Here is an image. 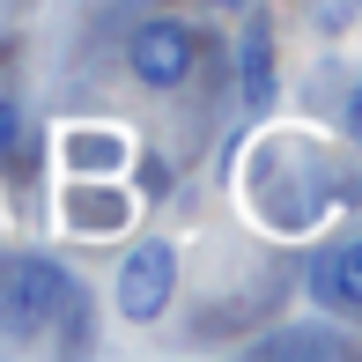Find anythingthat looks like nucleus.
Masks as SVG:
<instances>
[{"label": "nucleus", "instance_id": "f257e3e1", "mask_svg": "<svg viewBox=\"0 0 362 362\" xmlns=\"http://www.w3.org/2000/svg\"><path fill=\"white\" fill-rule=\"evenodd\" d=\"M81 310V281L67 267H52V259H15V267H0V325L8 333H37V325L67 318Z\"/></svg>", "mask_w": 362, "mask_h": 362}, {"label": "nucleus", "instance_id": "6e6552de", "mask_svg": "<svg viewBox=\"0 0 362 362\" xmlns=\"http://www.w3.org/2000/svg\"><path fill=\"white\" fill-rule=\"evenodd\" d=\"M310 15H318L325 37H340V30H355V23H362V0H310Z\"/></svg>", "mask_w": 362, "mask_h": 362}, {"label": "nucleus", "instance_id": "f03ea898", "mask_svg": "<svg viewBox=\"0 0 362 362\" xmlns=\"http://www.w3.org/2000/svg\"><path fill=\"white\" fill-rule=\"evenodd\" d=\"M170 296H177V244L141 237L134 252L119 259V288H111V303H119L126 325H148V318L170 310Z\"/></svg>", "mask_w": 362, "mask_h": 362}, {"label": "nucleus", "instance_id": "7ed1b4c3", "mask_svg": "<svg viewBox=\"0 0 362 362\" xmlns=\"http://www.w3.org/2000/svg\"><path fill=\"white\" fill-rule=\"evenodd\" d=\"M192 59H200V37L177 15H148L134 37H126V67H134L141 89H177L192 74Z\"/></svg>", "mask_w": 362, "mask_h": 362}, {"label": "nucleus", "instance_id": "423d86ee", "mask_svg": "<svg viewBox=\"0 0 362 362\" xmlns=\"http://www.w3.org/2000/svg\"><path fill=\"white\" fill-rule=\"evenodd\" d=\"M67 163H74V170H119L126 141L119 134H67Z\"/></svg>", "mask_w": 362, "mask_h": 362}, {"label": "nucleus", "instance_id": "20e7f679", "mask_svg": "<svg viewBox=\"0 0 362 362\" xmlns=\"http://www.w3.org/2000/svg\"><path fill=\"white\" fill-rule=\"evenodd\" d=\"M237 74H244V104L267 111L274 89H281V74H274V23H267V15L244 23V37H237Z\"/></svg>", "mask_w": 362, "mask_h": 362}, {"label": "nucleus", "instance_id": "1a4fd4ad", "mask_svg": "<svg viewBox=\"0 0 362 362\" xmlns=\"http://www.w3.org/2000/svg\"><path fill=\"white\" fill-rule=\"evenodd\" d=\"M15 141H23V111H15V96H0V163L15 156Z\"/></svg>", "mask_w": 362, "mask_h": 362}, {"label": "nucleus", "instance_id": "9d476101", "mask_svg": "<svg viewBox=\"0 0 362 362\" xmlns=\"http://www.w3.org/2000/svg\"><path fill=\"white\" fill-rule=\"evenodd\" d=\"M348 134L362 141V81H355V96H348Z\"/></svg>", "mask_w": 362, "mask_h": 362}, {"label": "nucleus", "instance_id": "39448f33", "mask_svg": "<svg viewBox=\"0 0 362 362\" xmlns=\"http://www.w3.org/2000/svg\"><path fill=\"white\" fill-rule=\"evenodd\" d=\"M310 288H318V303H333V310H362V237L333 244V252L318 259V274H310Z\"/></svg>", "mask_w": 362, "mask_h": 362}, {"label": "nucleus", "instance_id": "0eeeda50", "mask_svg": "<svg viewBox=\"0 0 362 362\" xmlns=\"http://www.w3.org/2000/svg\"><path fill=\"white\" fill-rule=\"evenodd\" d=\"M119 192H67V222H81V229H111L119 222Z\"/></svg>", "mask_w": 362, "mask_h": 362}]
</instances>
